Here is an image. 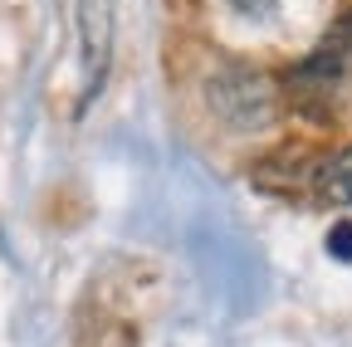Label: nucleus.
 Listing matches in <instances>:
<instances>
[{
	"label": "nucleus",
	"mask_w": 352,
	"mask_h": 347,
	"mask_svg": "<svg viewBox=\"0 0 352 347\" xmlns=\"http://www.w3.org/2000/svg\"><path fill=\"white\" fill-rule=\"evenodd\" d=\"M352 20H342L333 34H323V45L308 54L294 74H289V98L298 103V108H308V113H323L333 98H338V89H342V74H347V54H352Z\"/></svg>",
	"instance_id": "obj_2"
},
{
	"label": "nucleus",
	"mask_w": 352,
	"mask_h": 347,
	"mask_svg": "<svg viewBox=\"0 0 352 347\" xmlns=\"http://www.w3.org/2000/svg\"><path fill=\"white\" fill-rule=\"evenodd\" d=\"M206 98H210L215 117L235 127V133H259V127H270L279 117V89L259 69H245V64L215 69L206 83Z\"/></svg>",
	"instance_id": "obj_1"
},
{
	"label": "nucleus",
	"mask_w": 352,
	"mask_h": 347,
	"mask_svg": "<svg viewBox=\"0 0 352 347\" xmlns=\"http://www.w3.org/2000/svg\"><path fill=\"white\" fill-rule=\"evenodd\" d=\"M78 30H83V64L88 89H98L113 54V0H78Z\"/></svg>",
	"instance_id": "obj_3"
},
{
	"label": "nucleus",
	"mask_w": 352,
	"mask_h": 347,
	"mask_svg": "<svg viewBox=\"0 0 352 347\" xmlns=\"http://www.w3.org/2000/svg\"><path fill=\"white\" fill-rule=\"evenodd\" d=\"M314 196L323 205H352V147L314 161Z\"/></svg>",
	"instance_id": "obj_4"
},
{
	"label": "nucleus",
	"mask_w": 352,
	"mask_h": 347,
	"mask_svg": "<svg viewBox=\"0 0 352 347\" xmlns=\"http://www.w3.org/2000/svg\"><path fill=\"white\" fill-rule=\"evenodd\" d=\"M333 249H338L342 259L352 254V225H338V235H333Z\"/></svg>",
	"instance_id": "obj_6"
},
{
	"label": "nucleus",
	"mask_w": 352,
	"mask_h": 347,
	"mask_svg": "<svg viewBox=\"0 0 352 347\" xmlns=\"http://www.w3.org/2000/svg\"><path fill=\"white\" fill-rule=\"evenodd\" d=\"M226 5H230L235 15H245V20H264V15H274L279 0H226Z\"/></svg>",
	"instance_id": "obj_5"
}]
</instances>
